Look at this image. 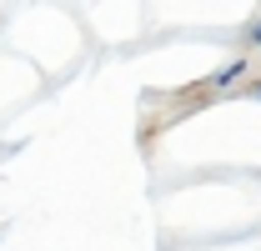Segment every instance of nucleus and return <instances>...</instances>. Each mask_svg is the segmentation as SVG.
Masks as SVG:
<instances>
[{"instance_id": "nucleus-2", "label": "nucleus", "mask_w": 261, "mask_h": 251, "mask_svg": "<svg viewBox=\"0 0 261 251\" xmlns=\"http://www.w3.org/2000/svg\"><path fill=\"white\" fill-rule=\"evenodd\" d=\"M246 45H251V51H261V15L246 26Z\"/></svg>"}, {"instance_id": "nucleus-1", "label": "nucleus", "mask_w": 261, "mask_h": 251, "mask_svg": "<svg viewBox=\"0 0 261 251\" xmlns=\"http://www.w3.org/2000/svg\"><path fill=\"white\" fill-rule=\"evenodd\" d=\"M246 70H251V65H246L241 56H236V61H226L221 70H216V76H211V86H216V91H231V86H236V81H241Z\"/></svg>"}, {"instance_id": "nucleus-3", "label": "nucleus", "mask_w": 261, "mask_h": 251, "mask_svg": "<svg viewBox=\"0 0 261 251\" xmlns=\"http://www.w3.org/2000/svg\"><path fill=\"white\" fill-rule=\"evenodd\" d=\"M251 91H256V101H261V81H256V86H251Z\"/></svg>"}]
</instances>
